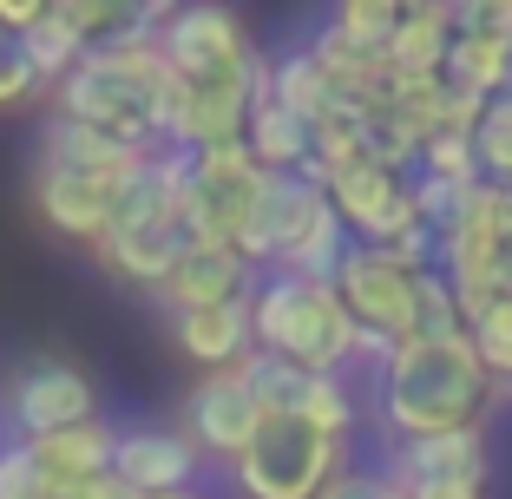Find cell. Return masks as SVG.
Masks as SVG:
<instances>
[{"label": "cell", "instance_id": "30", "mask_svg": "<svg viewBox=\"0 0 512 499\" xmlns=\"http://www.w3.org/2000/svg\"><path fill=\"white\" fill-rule=\"evenodd\" d=\"M322 499H407V493H401V486H394L381 467H348Z\"/></svg>", "mask_w": 512, "mask_h": 499}, {"label": "cell", "instance_id": "31", "mask_svg": "<svg viewBox=\"0 0 512 499\" xmlns=\"http://www.w3.org/2000/svg\"><path fill=\"white\" fill-rule=\"evenodd\" d=\"M46 14V0H0V33H33Z\"/></svg>", "mask_w": 512, "mask_h": 499}, {"label": "cell", "instance_id": "20", "mask_svg": "<svg viewBox=\"0 0 512 499\" xmlns=\"http://www.w3.org/2000/svg\"><path fill=\"white\" fill-rule=\"evenodd\" d=\"M270 99L283 112H296L302 125H322L335 106H342V99H335V86H329V73H322L316 53H309V40L270 53Z\"/></svg>", "mask_w": 512, "mask_h": 499}, {"label": "cell", "instance_id": "4", "mask_svg": "<svg viewBox=\"0 0 512 499\" xmlns=\"http://www.w3.org/2000/svg\"><path fill=\"white\" fill-rule=\"evenodd\" d=\"M348 473V440L322 434V427L296 421H263V434L243 447V460H230V486L243 499H322Z\"/></svg>", "mask_w": 512, "mask_h": 499}, {"label": "cell", "instance_id": "6", "mask_svg": "<svg viewBox=\"0 0 512 499\" xmlns=\"http://www.w3.org/2000/svg\"><path fill=\"white\" fill-rule=\"evenodd\" d=\"M421 276L427 270H414L381 243H348L342 270H335V296L362 335L401 342V335H414V316H421Z\"/></svg>", "mask_w": 512, "mask_h": 499}, {"label": "cell", "instance_id": "35", "mask_svg": "<svg viewBox=\"0 0 512 499\" xmlns=\"http://www.w3.org/2000/svg\"><path fill=\"white\" fill-rule=\"evenodd\" d=\"M506 394H512V381H506Z\"/></svg>", "mask_w": 512, "mask_h": 499}, {"label": "cell", "instance_id": "27", "mask_svg": "<svg viewBox=\"0 0 512 499\" xmlns=\"http://www.w3.org/2000/svg\"><path fill=\"white\" fill-rule=\"evenodd\" d=\"M467 342L480 355V368L506 388L512 381V296H493L480 316H467Z\"/></svg>", "mask_w": 512, "mask_h": 499}, {"label": "cell", "instance_id": "14", "mask_svg": "<svg viewBox=\"0 0 512 499\" xmlns=\"http://www.w3.org/2000/svg\"><path fill=\"white\" fill-rule=\"evenodd\" d=\"M204 454L178 427H119V447H112V480L132 499H165V493H191Z\"/></svg>", "mask_w": 512, "mask_h": 499}, {"label": "cell", "instance_id": "32", "mask_svg": "<svg viewBox=\"0 0 512 499\" xmlns=\"http://www.w3.org/2000/svg\"><path fill=\"white\" fill-rule=\"evenodd\" d=\"M73 499H132V493H125V486H119V480H112V473H106V480H92V486H79Z\"/></svg>", "mask_w": 512, "mask_h": 499}, {"label": "cell", "instance_id": "25", "mask_svg": "<svg viewBox=\"0 0 512 499\" xmlns=\"http://www.w3.org/2000/svg\"><path fill=\"white\" fill-rule=\"evenodd\" d=\"M296 421H309V427H322V434L348 440V434H355V421H362V401H355V388H348L342 375H309V394H302Z\"/></svg>", "mask_w": 512, "mask_h": 499}, {"label": "cell", "instance_id": "1", "mask_svg": "<svg viewBox=\"0 0 512 499\" xmlns=\"http://www.w3.org/2000/svg\"><path fill=\"white\" fill-rule=\"evenodd\" d=\"M499 381L480 368L467 335H401L375 362V421L394 440H427L480 427Z\"/></svg>", "mask_w": 512, "mask_h": 499}, {"label": "cell", "instance_id": "10", "mask_svg": "<svg viewBox=\"0 0 512 499\" xmlns=\"http://www.w3.org/2000/svg\"><path fill=\"white\" fill-rule=\"evenodd\" d=\"M322 211H329V191H316L302 171H283V178L263 171V184H256V197H250V217H243V230H237L243 263H250V270L256 263H263V270H283L289 250L309 237V224H316Z\"/></svg>", "mask_w": 512, "mask_h": 499}, {"label": "cell", "instance_id": "21", "mask_svg": "<svg viewBox=\"0 0 512 499\" xmlns=\"http://www.w3.org/2000/svg\"><path fill=\"white\" fill-rule=\"evenodd\" d=\"M243 152L256 158V171H270V178L302 171L309 165V125H302L296 112H283L276 99H263V106L250 112V125H243Z\"/></svg>", "mask_w": 512, "mask_h": 499}, {"label": "cell", "instance_id": "28", "mask_svg": "<svg viewBox=\"0 0 512 499\" xmlns=\"http://www.w3.org/2000/svg\"><path fill=\"white\" fill-rule=\"evenodd\" d=\"M414 178H440V184H460V191H473L480 178V158H473V138H427L421 145V165H414Z\"/></svg>", "mask_w": 512, "mask_h": 499}, {"label": "cell", "instance_id": "15", "mask_svg": "<svg viewBox=\"0 0 512 499\" xmlns=\"http://www.w3.org/2000/svg\"><path fill=\"white\" fill-rule=\"evenodd\" d=\"M256 289V270L243 263L237 243H191L178 257V270L165 276L158 303L165 316H184V309H217V303H243Z\"/></svg>", "mask_w": 512, "mask_h": 499}, {"label": "cell", "instance_id": "7", "mask_svg": "<svg viewBox=\"0 0 512 499\" xmlns=\"http://www.w3.org/2000/svg\"><path fill=\"white\" fill-rule=\"evenodd\" d=\"M381 473H388L407 499H486L493 447H486V427H453V434H427V440H394Z\"/></svg>", "mask_w": 512, "mask_h": 499}, {"label": "cell", "instance_id": "8", "mask_svg": "<svg viewBox=\"0 0 512 499\" xmlns=\"http://www.w3.org/2000/svg\"><path fill=\"white\" fill-rule=\"evenodd\" d=\"M256 184H263V171H256V158L243 145L191 152V191H184V230H191V243H237Z\"/></svg>", "mask_w": 512, "mask_h": 499}, {"label": "cell", "instance_id": "26", "mask_svg": "<svg viewBox=\"0 0 512 499\" xmlns=\"http://www.w3.org/2000/svg\"><path fill=\"white\" fill-rule=\"evenodd\" d=\"M473 158H480L486 184H506V191H512V92L486 99L480 125H473Z\"/></svg>", "mask_w": 512, "mask_h": 499}, {"label": "cell", "instance_id": "11", "mask_svg": "<svg viewBox=\"0 0 512 499\" xmlns=\"http://www.w3.org/2000/svg\"><path fill=\"white\" fill-rule=\"evenodd\" d=\"M263 421L270 414L256 408V394L243 388L237 368H224V375H197L191 388H184V421L178 434L191 440L204 460H243V447H250L256 434H263Z\"/></svg>", "mask_w": 512, "mask_h": 499}, {"label": "cell", "instance_id": "17", "mask_svg": "<svg viewBox=\"0 0 512 499\" xmlns=\"http://www.w3.org/2000/svg\"><path fill=\"white\" fill-rule=\"evenodd\" d=\"M112 447H119V427H106V421H86V427H66V434L27 440L40 480L60 499H73L79 486H92V480H106L112 473Z\"/></svg>", "mask_w": 512, "mask_h": 499}, {"label": "cell", "instance_id": "5", "mask_svg": "<svg viewBox=\"0 0 512 499\" xmlns=\"http://www.w3.org/2000/svg\"><path fill=\"white\" fill-rule=\"evenodd\" d=\"M0 421H7V440H46L86 427L99 421V381L60 348H33L0 388Z\"/></svg>", "mask_w": 512, "mask_h": 499}, {"label": "cell", "instance_id": "13", "mask_svg": "<svg viewBox=\"0 0 512 499\" xmlns=\"http://www.w3.org/2000/svg\"><path fill=\"white\" fill-rule=\"evenodd\" d=\"M158 53H165V66L178 79H211V73H230V66L250 60L256 40L243 27V14H230V7H171L165 33H158Z\"/></svg>", "mask_w": 512, "mask_h": 499}, {"label": "cell", "instance_id": "19", "mask_svg": "<svg viewBox=\"0 0 512 499\" xmlns=\"http://www.w3.org/2000/svg\"><path fill=\"white\" fill-rule=\"evenodd\" d=\"M453 46V7L447 0H401V27L388 46V73L394 79H440Z\"/></svg>", "mask_w": 512, "mask_h": 499}, {"label": "cell", "instance_id": "12", "mask_svg": "<svg viewBox=\"0 0 512 499\" xmlns=\"http://www.w3.org/2000/svg\"><path fill=\"white\" fill-rule=\"evenodd\" d=\"M329 204H335V217H342L348 237L381 243V250H394L407 230L421 224V217H414V184H407L401 171L368 165V158H355L348 171L329 178Z\"/></svg>", "mask_w": 512, "mask_h": 499}, {"label": "cell", "instance_id": "24", "mask_svg": "<svg viewBox=\"0 0 512 499\" xmlns=\"http://www.w3.org/2000/svg\"><path fill=\"white\" fill-rule=\"evenodd\" d=\"M237 375H243V388L256 394V408L270 414V421L296 414V408H302V394H309V368L283 362V355H270V348H250Z\"/></svg>", "mask_w": 512, "mask_h": 499}, {"label": "cell", "instance_id": "3", "mask_svg": "<svg viewBox=\"0 0 512 499\" xmlns=\"http://www.w3.org/2000/svg\"><path fill=\"white\" fill-rule=\"evenodd\" d=\"M250 316H256V348H270L309 375H342L362 348V329L342 309L335 283H316V276L270 270L250 289Z\"/></svg>", "mask_w": 512, "mask_h": 499}, {"label": "cell", "instance_id": "29", "mask_svg": "<svg viewBox=\"0 0 512 499\" xmlns=\"http://www.w3.org/2000/svg\"><path fill=\"white\" fill-rule=\"evenodd\" d=\"M40 73H33L27 46H20V33H0V112H20L40 99Z\"/></svg>", "mask_w": 512, "mask_h": 499}, {"label": "cell", "instance_id": "2", "mask_svg": "<svg viewBox=\"0 0 512 499\" xmlns=\"http://www.w3.org/2000/svg\"><path fill=\"white\" fill-rule=\"evenodd\" d=\"M184 79L165 66L158 46H92L86 60L53 86V112L92 132H112L138 152H165L178 132Z\"/></svg>", "mask_w": 512, "mask_h": 499}, {"label": "cell", "instance_id": "16", "mask_svg": "<svg viewBox=\"0 0 512 499\" xmlns=\"http://www.w3.org/2000/svg\"><path fill=\"white\" fill-rule=\"evenodd\" d=\"M171 342H178V355L197 362L204 375L243 368V355L256 348L250 296H243V303H217V309H184V316H171Z\"/></svg>", "mask_w": 512, "mask_h": 499}, {"label": "cell", "instance_id": "9", "mask_svg": "<svg viewBox=\"0 0 512 499\" xmlns=\"http://www.w3.org/2000/svg\"><path fill=\"white\" fill-rule=\"evenodd\" d=\"M138 171H33V211L46 230H60L73 243H106V230L119 224V204L132 191Z\"/></svg>", "mask_w": 512, "mask_h": 499}, {"label": "cell", "instance_id": "33", "mask_svg": "<svg viewBox=\"0 0 512 499\" xmlns=\"http://www.w3.org/2000/svg\"><path fill=\"white\" fill-rule=\"evenodd\" d=\"M165 499H204V493H197V486H191V493H165Z\"/></svg>", "mask_w": 512, "mask_h": 499}, {"label": "cell", "instance_id": "23", "mask_svg": "<svg viewBox=\"0 0 512 499\" xmlns=\"http://www.w3.org/2000/svg\"><path fill=\"white\" fill-rule=\"evenodd\" d=\"M20 46H27V60H33V73H40V86L53 92L66 73H73L79 60L92 53V40L73 27V20L60 14V0H46V14H40V27L33 33H20Z\"/></svg>", "mask_w": 512, "mask_h": 499}, {"label": "cell", "instance_id": "22", "mask_svg": "<svg viewBox=\"0 0 512 499\" xmlns=\"http://www.w3.org/2000/svg\"><path fill=\"white\" fill-rule=\"evenodd\" d=\"M394 27H401V0H342V7H335V20H329L322 33H329L335 46H348L355 60L388 66Z\"/></svg>", "mask_w": 512, "mask_h": 499}, {"label": "cell", "instance_id": "18", "mask_svg": "<svg viewBox=\"0 0 512 499\" xmlns=\"http://www.w3.org/2000/svg\"><path fill=\"white\" fill-rule=\"evenodd\" d=\"M158 152H138L125 138L112 132H92L79 119H60V112H46V132H40V165L46 171H145Z\"/></svg>", "mask_w": 512, "mask_h": 499}, {"label": "cell", "instance_id": "34", "mask_svg": "<svg viewBox=\"0 0 512 499\" xmlns=\"http://www.w3.org/2000/svg\"><path fill=\"white\" fill-rule=\"evenodd\" d=\"M506 92H512V66H506Z\"/></svg>", "mask_w": 512, "mask_h": 499}]
</instances>
